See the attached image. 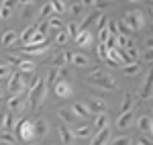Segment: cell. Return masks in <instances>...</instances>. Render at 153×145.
Listing matches in <instances>:
<instances>
[{
  "mask_svg": "<svg viewBox=\"0 0 153 145\" xmlns=\"http://www.w3.org/2000/svg\"><path fill=\"white\" fill-rule=\"evenodd\" d=\"M88 82L92 86H96V88H102V90H108V92H114L118 88L117 80L110 76V74L102 72V70H92L90 72V76H88Z\"/></svg>",
  "mask_w": 153,
  "mask_h": 145,
  "instance_id": "obj_1",
  "label": "cell"
},
{
  "mask_svg": "<svg viewBox=\"0 0 153 145\" xmlns=\"http://www.w3.org/2000/svg\"><path fill=\"white\" fill-rule=\"evenodd\" d=\"M45 94H47V86H45V82H43V78H33L31 80V90H29V104H31V109H37L41 102H43V98H45Z\"/></svg>",
  "mask_w": 153,
  "mask_h": 145,
  "instance_id": "obj_2",
  "label": "cell"
},
{
  "mask_svg": "<svg viewBox=\"0 0 153 145\" xmlns=\"http://www.w3.org/2000/svg\"><path fill=\"white\" fill-rule=\"evenodd\" d=\"M123 23L127 25L131 31H143V29H145V23H147V19H145V12H141V10H127V12H125Z\"/></svg>",
  "mask_w": 153,
  "mask_h": 145,
  "instance_id": "obj_3",
  "label": "cell"
},
{
  "mask_svg": "<svg viewBox=\"0 0 153 145\" xmlns=\"http://www.w3.org/2000/svg\"><path fill=\"white\" fill-rule=\"evenodd\" d=\"M12 131L16 133V139H21V141H33L35 139V131H33V121H29V119H23V121L14 123V127H12Z\"/></svg>",
  "mask_w": 153,
  "mask_h": 145,
  "instance_id": "obj_4",
  "label": "cell"
},
{
  "mask_svg": "<svg viewBox=\"0 0 153 145\" xmlns=\"http://www.w3.org/2000/svg\"><path fill=\"white\" fill-rule=\"evenodd\" d=\"M25 88H27L25 76L21 72H19V74H12V76H10V82H8V90H10L12 94H23Z\"/></svg>",
  "mask_w": 153,
  "mask_h": 145,
  "instance_id": "obj_5",
  "label": "cell"
},
{
  "mask_svg": "<svg viewBox=\"0 0 153 145\" xmlns=\"http://www.w3.org/2000/svg\"><path fill=\"white\" fill-rule=\"evenodd\" d=\"M53 92H55V96H57V98H68V96L71 94L70 80H63V78H59L57 82L53 84Z\"/></svg>",
  "mask_w": 153,
  "mask_h": 145,
  "instance_id": "obj_6",
  "label": "cell"
},
{
  "mask_svg": "<svg viewBox=\"0 0 153 145\" xmlns=\"http://www.w3.org/2000/svg\"><path fill=\"white\" fill-rule=\"evenodd\" d=\"M8 61H10V63H14V65H19L21 74H31V72H35V63H33L31 59H21V57H14V55H10V57H8Z\"/></svg>",
  "mask_w": 153,
  "mask_h": 145,
  "instance_id": "obj_7",
  "label": "cell"
},
{
  "mask_svg": "<svg viewBox=\"0 0 153 145\" xmlns=\"http://www.w3.org/2000/svg\"><path fill=\"white\" fill-rule=\"evenodd\" d=\"M74 41H76L80 47H90V45H92V41H94V35H92L88 29H80V31H78V35L74 37Z\"/></svg>",
  "mask_w": 153,
  "mask_h": 145,
  "instance_id": "obj_8",
  "label": "cell"
},
{
  "mask_svg": "<svg viewBox=\"0 0 153 145\" xmlns=\"http://www.w3.org/2000/svg\"><path fill=\"white\" fill-rule=\"evenodd\" d=\"M6 106H8V110L23 112V110L27 109V100H25V98H21V94H12V96L8 98V102H6Z\"/></svg>",
  "mask_w": 153,
  "mask_h": 145,
  "instance_id": "obj_9",
  "label": "cell"
},
{
  "mask_svg": "<svg viewBox=\"0 0 153 145\" xmlns=\"http://www.w3.org/2000/svg\"><path fill=\"white\" fill-rule=\"evenodd\" d=\"M110 139H112V131H110L108 127H104V129H100V131L96 133V137L92 139L90 145H108Z\"/></svg>",
  "mask_w": 153,
  "mask_h": 145,
  "instance_id": "obj_10",
  "label": "cell"
},
{
  "mask_svg": "<svg viewBox=\"0 0 153 145\" xmlns=\"http://www.w3.org/2000/svg\"><path fill=\"white\" fill-rule=\"evenodd\" d=\"M133 119H135V112H133V109L127 110V112H120L117 119V127L118 129H127L131 123H133Z\"/></svg>",
  "mask_w": 153,
  "mask_h": 145,
  "instance_id": "obj_11",
  "label": "cell"
},
{
  "mask_svg": "<svg viewBox=\"0 0 153 145\" xmlns=\"http://www.w3.org/2000/svg\"><path fill=\"white\" fill-rule=\"evenodd\" d=\"M27 55H43L49 51V43H41V45H25L23 49Z\"/></svg>",
  "mask_w": 153,
  "mask_h": 145,
  "instance_id": "obj_12",
  "label": "cell"
},
{
  "mask_svg": "<svg viewBox=\"0 0 153 145\" xmlns=\"http://www.w3.org/2000/svg\"><path fill=\"white\" fill-rule=\"evenodd\" d=\"M16 39H19V33L16 31H4L0 35V45L2 47H10V45L16 43Z\"/></svg>",
  "mask_w": 153,
  "mask_h": 145,
  "instance_id": "obj_13",
  "label": "cell"
},
{
  "mask_svg": "<svg viewBox=\"0 0 153 145\" xmlns=\"http://www.w3.org/2000/svg\"><path fill=\"white\" fill-rule=\"evenodd\" d=\"M88 106H90V112H96V115H98V112H104L106 110V100L100 98V96H92Z\"/></svg>",
  "mask_w": 153,
  "mask_h": 145,
  "instance_id": "obj_14",
  "label": "cell"
},
{
  "mask_svg": "<svg viewBox=\"0 0 153 145\" xmlns=\"http://www.w3.org/2000/svg\"><path fill=\"white\" fill-rule=\"evenodd\" d=\"M33 131H35V137H45L49 133V125L45 119H37L33 121Z\"/></svg>",
  "mask_w": 153,
  "mask_h": 145,
  "instance_id": "obj_15",
  "label": "cell"
},
{
  "mask_svg": "<svg viewBox=\"0 0 153 145\" xmlns=\"http://www.w3.org/2000/svg\"><path fill=\"white\" fill-rule=\"evenodd\" d=\"M57 115H59V119L63 121V125H74L76 119H78V115H76L71 109H59Z\"/></svg>",
  "mask_w": 153,
  "mask_h": 145,
  "instance_id": "obj_16",
  "label": "cell"
},
{
  "mask_svg": "<svg viewBox=\"0 0 153 145\" xmlns=\"http://www.w3.org/2000/svg\"><path fill=\"white\" fill-rule=\"evenodd\" d=\"M70 61H71V65H76V68H88L90 65L88 55H84V53H71Z\"/></svg>",
  "mask_w": 153,
  "mask_h": 145,
  "instance_id": "obj_17",
  "label": "cell"
},
{
  "mask_svg": "<svg viewBox=\"0 0 153 145\" xmlns=\"http://www.w3.org/2000/svg\"><path fill=\"white\" fill-rule=\"evenodd\" d=\"M71 110H74L78 117H82V119H86V117L90 115V106H88L86 102H82V100H76V102L71 104Z\"/></svg>",
  "mask_w": 153,
  "mask_h": 145,
  "instance_id": "obj_18",
  "label": "cell"
},
{
  "mask_svg": "<svg viewBox=\"0 0 153 145\" xmlns=\"http://www.w3.org/2000/svg\"><path fill=\"white\" fill-rule=\"evenodd\" d=\"M139 98H141V100H149V98H151V74L145 76L143 88H141V92H139Z\"/></svg>",
  "mask_w": 153,
  "mask_h": 145,
  "instance_id": "obj_19",
  "label": "cell"
},
{
  "mask_svg": "<svg viewBox=\"0 0 153 145\" xmlns=\"http://www.w3.org/2000/svg\"><path fill=\"white\" fill-rule=\"evenodd\" d=\"M59 137H61V141L65 145H71L74 143V133L70 131V125H59Z\"/></svg>",
  "mask_w": 153,
  "mask_h": 145,
  "instance_id": "obj_20",
  "label": "cell"
},
{
  "mask_svg": "<svg viewBox=\"0 0 153 145\" xmlns=\"http://www.w3.org/2000/svg\"><path fill=\"white\" fill-rule=\"evenodd\" d=\"M139 131L141 133H145V135H151V129H153V123H151V117L149 115H143L141 119H139Z\"/></svg>",
  "mask_w": 153,
  "mask_h": 145,
  "instance_id": "obj_21",
  "label": "cell"
},
{
  "mask_svg": "<svg viewBox=\"0 0 153 145\" xmlns=\"http://www.w3.org/2000/svg\"><path fill=\"white\" fill-rule=\"evenodd\" d=\"M70 55H71L70 51H61V53H57V55L51 59V65H53V68H63V65L70 61Z\"/></svg>",
  "mask_w": 153,
  "mask_h": 145,
  "instance_id": "obj_22",
  "label": "cell"
},
{
  "mask_svg": "<svg viewBox=\"0 0 153 145\" xmlns=\"http://www.w3.org/2000/svg\"><path fill=\"white\" fill-rule=\"evenodd\" d=\"M71 133H74V137H76V139H88V137L92 135V129H90L88 125H80V127H76Z\"/></svg>",
  "mask_w": 153,
  "mask_h": 145,
  "instance_id": "obj_23",
  "label": "cell"
},
{
  "mask_svg": "<svg viewBox=\"0 0 153 145\" xmlns=\"http://www.w3.org/2000/svg\"><path fill=\"white\" fill-rule=\"evenodd\" d=\"M125 55H127V59H129V61H137V59H139V49L135 47L133 41L127 43V47H125Z\"/></svg>",
  "mask_w": 153,
  "mask_h": 145,
  "instance_id": "obj_24",
  "label": "cell"
},
{
  "mask_svg": "<svg viewBox=\"0 0 153 145\" xmlns=\"http://www.w3.org/2000/svg\"><path fill=\"white\" fill-rule=\"evenodd\" d=\"M59 80V68H51L47 74V82H45V86H47V90H53V84Z\"/></svg>",
  "mask_w": 153,
  "mask_h": 145,
  "instance_id": "obj_25",
  "label": "cell"
},
{
  "mask_svg": "<svg viewBox=\"0 0 153 145\" xmlns=\"http://www.w3.org/2000/svg\"><path fill=\"white\" fill-rule=\"evenodd\" d=\"M123 72L127 74V76H137V74L141 72V65H139L137 61H129V63L123 65Z\"/></svg>",
  "mask_w": 153,
  "mask_h": 145,
  "instance_id": "obj_26",
  "label": "cell"
},
{
  "mask_svg": "<svg viewBox=\"0 0 153 145\" xmlns=\"http://www.w3.org/2000/svg\"><path fill=\"white\" fill-rule=\"evenodd\" d=\"M47 25H49V31H61L63 29V21L59 19V16H49L47 19Z\"/></svg>",
  "mask_w": 153,
  "mask_h": 145,
  "instance_id": "obj_27",
  "label": "cell"
},
{
  "mask_svg": "<svg viewBox=\"0 0 153 145\" xmlns=\"http://www.w3.org/2000/svg\"><path fill=\"white\" fill-rule=\"evenodd\" d=\"M94 127L98 129V131H100V129H104V127H108V115H106V110H104V112H98V115H96Z\"/></svg>",
  "mask_w": 153,
  "mask_h": 145,
  "instance_id": "obj_28",
  "label": "cell"
},
{
  "mask_svg": "<svg viewBox=\"0 0 153 145\" xmlns=\"http://www.w3.org/2000/svg\"><path fill=\"white\" fill-rule=\"evenodd\" d=\"M35 33H37V27H35V25H29V27L23 31V35H21V41H23V43H29L31 37L35 35Z\"/></svg>",
  "mask_w": 153,
  "mask_h": 145,
  "instance_id": "obj_29",
  "label": "cell"
},
{
  "mask_svg": "<svg viewBox=\"0 0 153 145\" xmlns=\"http://www.w3.org/2000/svg\"><path fill=\"white\" fill-rule=\"evenodd\" d=\"M49 4H51V8L57 12V14H63V12L68 10V6H65V0H51Z\"/></svg>",
  "mask_w": 153,
  "mask_h": 145,
  "instance_id": "obj_30",
  "label": "cell"
},
{
  "mask_svg": "<svg viewBox=\"0 0 153 145\" xmlns=\"http://www.w3.org/2000/svg\"><path fill=\"white\" fill-rule=\"evenodd\" d=\"M41 43H47V35H43V33H35V35L31 37V41L25 43V45H41Z\"/></svg>",
  "mask_w": 153,
  "mask_h": 145,
  "instance_id": "obj_31",
  "label": "cell"
},
{
  "mask_svg": "<svg viewBox=\"0 0 153 145\" xmlns=\"http://www.w3.org/2000/svg\"><path fill=\"white\" fill-rule=\"evenodd\" d=\"M12 127H14V117H12L10 112H6L4 119H2V129L4 131H12Z\"/></svg>",
  "mask_w": 153,
  "mask_h": 145,
  "instance_id": "obj_32",
  "label": "cell"
},
{
  "mask_svg": "<svg viewBox=\"0 0 153 145\" xmlns=\"http://www.w3.org/2000/svg\"><path fill=\"white\" fill-rule=\"evenodd\" d=\"M100 16H102V14H100V12H94V14H90V16H88V19H86V21H84L82 29H90V27H92V25H96V23H98V19H100Z\"/></svg>",
  "mask_w": 153,
  "mask_h": 145,
  "instance_id": "obj_33",
  "label": "cell"
},
{
  "mask_svg": "<svg viewBox=\"0 0 153 145\" xmlns=\"http://www.w3.org/2000/svg\"><path fill=\"white\" fill-rule=\"evenodd\" d=\"M110 37V31H108V25L102 27V29H98V33H96V39H98V43H106V39Z\"/></svg>",
  "mask_w": 153,
  "mask_h": 145,
  "instance_id": "obj_34",
  "label": "cell"
},
{
  "mask_svg": "<svg viewBox=\"0 0 153 145\" xmlns=\"http://www.w3.org/2000/svg\"><path fill=\"white\" fill-rule=\"evenodd\" d=\"M133 109V96L131 94H125V98H123V104H120V110L118 112H127V110Z\"/></svg>",
  "mask_w": 153,
  "mask_h": 145,
  "instance_id": "obj_35",
  "label": "cell"
},
{
  "mask_svg": "<svg viewBox=\"0 0 153 145\" xmlns=\"http://www.w3.org/2000/svg\"><path fill=\"white\" fill-rule=\"evenodd\" d=\"M78 31H80V25H78V23L70 21V23L65 25V33H68L70 37H76V35H78Z\"/></svg>",
  "mask_w": 153,
  "mask_h": 145,
  "instance_id": "obj_36",
  "label": "cell"
},
{
  "mask_svg": "<svg viewBox=\"0 0 153 145\" xmlns=\"http://www.w3.org/2000/svg\"><path fill=\"white\" fill-rule=\"evenodd\" d=\"M96 55H98V59L104 61L106 55H108V47H106V43H98V47H96Z\"/></svg>",
  "mask_w": 153,
  "mask_h": 145,
  "instance_id": "obj_37",
  "label": "cell"
},
{
  "mask_svg": "<svg viewBox=\"0 0 153 145\" xmlns=\"http://www.w3.org/2000/svg\"><path fill=\"white\" fill-rule=\"evenodd\" d=\"M55 33H57V35H55V43H57V45H65L68 39H70V35H68L63 29H61V31H55Z\"/></svg>",
  "mask_w": 153,
  "mask_h": 145,
  "instance_id": "obj_38",
  "label": "cell"
},
{
  "mask_svg": "<svg viewBox=\"0 0 153 145\" xmlns=\"http://www.w3.org/2000/svg\"><path fill=\"white\" fill-rule=\"evenodd\" d=\"M117 31H118V35H125V37H129L131 33H133V31H131V29L123 23V21H118V23H117Z\"/></svg>",
  "mask_w": 153,
  "mask_h": 145,
  "instance_id": "obj_39",
  "label": "cell"
},
{
  "mask_svg": "<svg viewBox=\"0 0 153 145\" xmlns=\"http://www.w3.org/2000/svg\"><path fill=\"white\" fill-rule=\"evenodd\" d=\"M82 12H84V6L80 4V2H74V4L70 6V14H74V16H80Z\"/></svg>",
  "mask_w": 153,
  "mask_h": 145,
  "instance_id": "obj_40",
  "label": "cell"
},
{
  "mask_svg": "<svg viewBox=\"0 0 153 145\" xmlns=\"http://www.w3.org/2000/svg\"><path fill=\"white\" fill-rule=\"evenodd\" d=\"M51 12H53V8H51V4H43V6H41V10H39V16H43V19H49V16H51Z\"/></svg>",
  "mask_w": 153,
  "mask_h": 145,
  "instance_id": "obj_41",
  "label": "cell"
},
{
  "mask_svg": "<svg viewBox=\"0 0 153 145\" xmlns=\"http://www.w3.org/2000/svg\"><path fill=\"white\" fill-rule=\"evenodd\" d=\"M35 27H37V33H43V35H47V33H49V25H47V19H45V21H41L39 25H35Z\"/></svg>",
  "mask_w": 153,
  "mask_h": 145,
  "instance_id": "obj_42",
  "label": "cell"
},
{
  "mask_svg": "<svg viewBox=\"0 0 153 145\" xmlns=\"http://www.w3.org/2000/svg\"><path fill=\"white\" fill-rule=\"evenodd\" d=\"M110 145H131V137H127V135H123V137H117L114 141Z\"/></svg>",
  "mask_w": 153,
  "mask_h": 145,
  "instance_id": "obj_43",
  "label": "cell"
},
{
  "mask_svg": "<svg viewBox=\"0 0 153 145\" xmlns=\"http://www.w3.org/2000/svg\"><path fill=\"white\" fill-rule=\"evenodd\" d=\"M127 43H129V37L117 35V47H118V49H125V47H127Z\"/></svg>",
  "mask_w": 153,
  "mask_h": 145,
  "instance_id": "obj_44",
  "label": "cell"
},
{
  "mask_svg": "<svg viewBox=\"0 0 153 145\" xmlns=\"http://www.w3.org/2000/svg\"><path fill=\"white\" fill-rule=\"evenodd\" d=\"M10 76V68L6 65V63H2L0 65V80H4V78H8Z\"/></svg>",
  "mask_w": 153,
  "mask_h": 145,
  "instance_id": "obj_45",
  "label": "cell"
},
{
  "mask_svg": "<svg viewBox=\"0 0 153 145\" xmlns=\"http://www.w3.org/2000/svg\"><path fill=\"white\" fill-rule=\"evenodd\" d=\"M0 141H4V143H10V145H14V135H12V133H2Z\"/></svg>",
  "mask_w": 153,
  "mask_h": 145,
  "instance_id": "obj_46",
  "label": "cell"
},
{
  "mask_svg": "<svg viewBox=\"0 0 153 145\" xmlns=\"http://www.w3.org/2000/svg\"><path fill=\"white\" fill-rule=\"evenodd\" d=\"M94 6H98V8H106V6H112V0H96Z\"/></svg>",
  "mask_w": 153,
  "mask_h": 145,
  "instance_id": "obj_47",
  "label": "cell"
},
{
  "mask_svg": "<svg viewBox=\"0 0 153 145\" xmlns=\"http://www.w3.org/2000/svg\"><path fill=\"white\" fill-rule=\"evenodd\" d=\"M151 59H153L151 49H145V51H143V61H145V63H151Z\"/></svg>",
  "mask_w": 153,
  "mask_h": 145,
  "instance_id": "obj_48",
  "label": "cell"
},
{
  "mask_svg": "<svg viewBox=\"0 0 153 145\" xmlns=\"http://www.w3.org/2000/svg\"><path fill=\"white\" fill-rule=\"evenodd\" d=\"M10 14H12L10 8H6V6H2V4H0V16H2V19H8Z\"/></svg>",
  "mask_w": 153,
  "mask_h": 145,
  "instance_id": "obj_49",
  "label": "cell"
},
{
  "mask_svg": "<svg viewBox=\"0 0 153 145\" xmlns=\"http://www.w3.org/2000/svg\"><path fill=\"white\" fill-rule=\"evenodd\" d=\"M2 6H6V8H14V6H19V0H4V2H2Z\"/></svg>",
  "mask_w": 153,
  "mask_h": 145,
  "instance_id": "obj_50",
  "label": "cell"
},
{
  "mask_svg": "<svg viewBox=\"0 0 153 145\" xmlns=\"http://www.w3.org/2000/svg\"><path fill=\"white\" fill-rule=\"evenodd\" d=\"M137 143H141V145H151V139H149L147 135L143 133V137H141V139H139V141H137Z\"/></svg>",
  "mask_w": 153,
  "mask_h": 145,
  "instance_id": "obj_51",
  "label": "cell"
},
{
  "mask_svg": "<svg viewBox=\"0 0 153 145\" xmlns=\"http://www.w3.org/2000/svg\"><path fill=\"white\" fill-rule=\"evenodd\" d=\"M80 4H82V6H94L96 0H80Z\"/></svg>",
  "mask_w": 153,
  "mask_h": 145,
  "instance_id": "obj_52",
  "label": "cell"
},
{
  "mask_svg": "<svg viewBox=\"0 0 153 145\" xmlns=\"http://www.w3.org/2000/svg\"><path fill=\"white\" fill-rule=\"evenodd\" d=\"M33 0H19V6H31Z\"/></svg>",
  "mask_w": 153,
  "mask_h": 145,
  "instance_id": "obj_53",
  "label": "cell"
},
{
  "mask_svg": "<svg viewBox=\"0 0 153 145\" xmlns=\"http://www.w3.org/2000/svg\"><path fill=\"white\" fill-rule=\"evenodd\" d=\"M31 14H33V4H31V6H29V8L25 10V16H23V19H29Z\"/></svg>",
  "mask_w": 153,
  "mask_h": 145,
  "instance_id": "obj_54",
  "label": "cell"
},
{
  "mask_svg": "<svg viewBox=\"0 0 153 145\" xmlns=\"http://www.w3.org/2000/svg\"><path fill=\"white\" fill-rule=\"evenodd\" d=\"M145 49H151V39H149V37L145 39Z\"/></svg>",
  "mask_w": 153,
  "mask_h": 145,
  "instance_id": "obj_55",
  "label": "cell"
},
{
  "mask_svg": "<svg viewBox=\"0 0 153 145\" xmlns=\"http://www.w3.org/2000/svg\"><path fill=\"white\" fill-rule=\"evenodd\" d=\"M2 119H4V112H0V129H2Z\"/></svg>",
  "mask_w": 153,
  "mask_h": 145,
  "instance_id": "obj_56",
  "label": "cell"
},
{
  "mask_svg": "<svg viewBox=\"0 0 153 145\" xmlns=\"http://www.w3.org/2000/svg\"><path fill=\"white\" fill-rule=\"evenodd\" d=\"M0 145H10V143H4V141H0Z\"/></svg>",
  "mask_w": 153,
  "mask_h": 145,
  "instance_id": "obj_57",
  "label": "cell"
},
{
  "mask_svg": "<svg viewBox=\"0 0 153 145\" xmlns=\"http://www.w3.org/2000/svg\"><path fill=\"white\" fill-rule=\"evenodd\" d=\"M129 2H139V0H129Z\"/></svg>",
  "mask_w": 153,
  "mask_h": 145,
  "instance_id": "obj_58",
  "label": "cell"
},
{
  "mask_svg": "<svg viewBox=\"0 0 153 145\" xmlns=\"http://www.w3.org/2000/svg\"><path fill=\"white\" fill-rule=\"evenodd\" d=\"M29 145H37V143H31V141H29Z\"/></svg>",
  "mask_w": 153,
  "mask_h": 145,
  "instance_id": "obj_59",
  "label": "cell"
},
{
  "mask_svg": "<svg viewBox=\"0 0 153 145\" xmlns=\"http://www.w3.org/2000/svg\"><path fill=\"white\" fill-rule=\"evenodd\" d=\"M0 94H2V88H0Z\"/></svg>",
  "mask_w": 153,
  "mask_h": 145,
  "instance_id": "obj_60",
  "label": "cell"
},
{
  "mask_svg": "<svg viewBox=\"0 0 153 145\" xmlns=\"http://www.w3.org/2000/svg\"><path fill=\"white\" fill-rule=\"evenodd\" d=\"M135 145H141V143H135Z\"/></svg>",
  "mask_w": 153,
  "mask_h": 145,
  "instance_id": "obj_61",
  "label": "cell"
},
{
  "mask_svg": "<svg viewBox=\"0 0 153 145\" xmlns=\"http://www.w3.org/2000/svg\"><path fill=\"white\" fill-rule=\"evenodd\" d=\"M0 4H2V0H0Z\"/></svg>",
  "mask_w": 153,
  "mask_h": 145,
  "instance_id": "obj_62",
  "label": "cell"
},
{
  "mask_svg": "<svg viewBox=\"0 0 153 145\" xmlns=\"http://www.w3.org/2000/svg\"><path fill=\"white\" fill-rule=\"evenodd\" d=\"M0 19H2V16H0Z\"/></svg>",
  "mask_w": 153,
  "mask_h": 145,
  "instance_id": "obj_63",
  "label": "cell"
}]
</instances>
